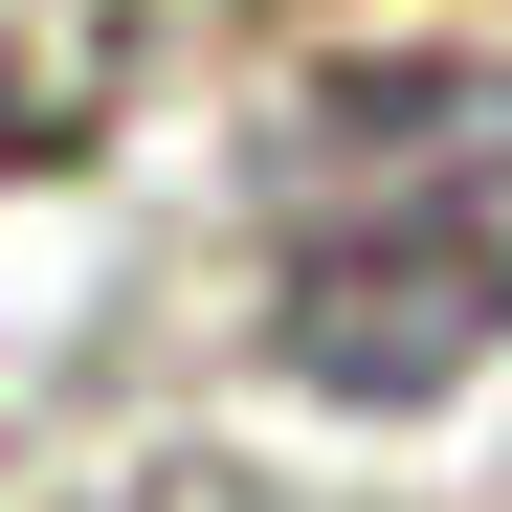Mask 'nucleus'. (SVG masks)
Wrapping results in <instances>:
<instances>
[{
	"label": "nucleus",
	"instance_id": "obj_1",
	"mask_svg": "<svg viewBox=\"0 0 512 512\" xmlns=\"http://www.w3.org/2000/svg\"><path fill=\"white\" fill-rule=\"evenodd\" d=\"M268 357L312 401H446L512 357V67L490 45H357L268 134Z\"/></svg>",
	"mask_w": 512,
	"mask_h": 512
}]
</instances>
